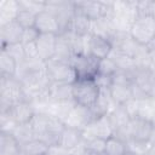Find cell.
Segmentation results:
<instances>
[{
	"label": "cell",
	"mask_w": 155,
	"mask_h": 155,
	"mask_svg": "<svg viewBox=\"0 0 155 155\" xmlns=\"http://www.w3.org/2000/svg\"><path fill=\"white\" fill-rule=\"evenodd\" d=\"M138 16L137 1H111V7L108 17L111 19L117 33H130L131 27L133 25Z\"/></svg>",
	"instance_id": "1"
},
{
	"label": "cell",
	"mask_w": 155,
	"mask_h": 155,
	"mask_svg": "<svg viewBox=\"0 0 155 155\" xmlns=\"http://www.w3.org/2000/svg\"><path fill=\"white\" fill-rule=\"evenodd\" d=\"M22 101H25L22 82L15 76L0 75V113H7L15 103Z\"/></svg>",
	"instance_id": "2"
},
{
	"label": "cell",
	"mask_w": 155,
	"mask_h": 155,
	"mask_svg": "<svg viewBox=\"0 0 155 155\" xmlns=\"http://www.w3.org/2000/svg\"><path fill=\"white\" fill-rule=\"evenodd\" d=\"M99 87L93 79H78L73 84V98L76 104L91 107L99 96Z\"/></svg>",
	"instance_id": "3"
},
{
	"label": "cell",
	"mask_w": 155,
	"mask_h": 155,
	"mask_svg": "<svg viewBox=\"0 0 155 155\" xmlns=\"http://www.w3.org/2000/svg\"><path fill=\"white\" fill-rule=\"evenodd\" d=\"M46 75L50 82L74 84L78 80V75L70 63L62 62L54 58L46 62Z\"/></svg>",
	"instance_id": "4"
},
{
	"label": "cell",
	"mask_w": 155,
	"mask_h": 155,
	"mask_svg": "<svg viewBox=\"0 0 155 155\" xmlns=\"http://www.w3.org/2000/svg\"><path fill=\"white\" fill-rule=\"evenodd\" d=\"M130 35L138 44L147 46L155 38V19L150 16H138L131 27Z\"/></svg>",
	"instance_id": "5"
},
{
	"label": "cell",
	"mask_w": 155,
	"mask_h": 155,
	"mask_svg": "<svg viewBox=\"0 0 155 155\" xmlns=\"http://www.w3.org/2000/svg\"><path fill=\"white\" fill-rule=\"evenodd\" d=\"M74 6H75V12L84 15L91 22H93L109 15L111 1H99V0L74 1Z\"/></svg>",
	"instance_id": "6"
},
{
	"label": "cell",
	"mask_w": 155,
	"mask_h": 155,
	"mask_svg": "<svg viewBox=\"0 0 155 155\" xmlns=\"http://www.w3.org/2000/svg\"><path fill=\"white\" fill-rule=\"evenodd\" d=\"M45 10L52 13L59 25H61V33H63L67 29V25L71 17L75 13V6L74 1H63V0H48L46 1Z\"/></svg>",
	"instance_id": "7"
},
{
	"label": "cell",
	"mask_w": 155,
	"mask_h": 155,
	"mask_svg": "<svg viewBox=\"0 0 155 155\" xmlns=\"http://www.w3.org/2000/svg\"><path fill=\"white\" fill-rule=\"evenodd\" d=\"M114 136V127L108 117V115L94 119L82 130L84 140H90L93 138H101L108 140Z\"/></svg>",
	"instance_id": "8"
},
{
	"label": "cell",
	"mask_w": 155,
	"mask_h": 155,
	"mask_svg": "<svg viewBox=\"0 0 155 155\" xmlns=\"http://www.w3.org/2000/svg\"><path fill=\"white\" fill-rule=\"evenodd\" d=\"M98 61L91 54L73 56L70 65L74 68L78 79H93L98 74Z\"/></svg>",
	"instance_id": "9"
},
{
	"label": "cell",
	"mask_w": 155,
	"mask_h": 155,
	"mask_svg": "<svg viewBox=\"0 0 155 155\" xmlns=\"http://www.w3.org/2000/svg\"><path fill=\"white\" fill-rule=\"evenodd\" d=\"M91 121H93V115L91 109L88 107L75 104L74 108L68 114L67 119L64 120V126L82 131Z\"/></svg>",
	"instance_id": "10"
},
{
	"label": "cell",
	"mask_w": 155,
	"mask_h": 155,
	"mask_svg": "<svg viewBox=\"0 0 155 155\" xmlns=\"http://www.w3.org/2000/svg\"><path fill=\"white\" fill-rule=\"evenodd\" d=\"M128 132H130V137L132 139L151 142L155 128H154V125L151 121L144 120L140 117H134V119H131V121L128 124Z\"/></svg>",
	"instance_id": "11"
},
{
	"label": "cell",
	"mask_w": 155,
	"mask_h": 155,
	"mask_svg": "<svg viewBox=\"0 0 155 155\" xmlns=\"http://www.w3.org/2000/svg\"><path fill=\"white\" fill-rule=\"evenodd\" d=\"M23 30L24 29L17 23V21H12L0 25V41H1L0 48L7 45L22 44Z\"/></svg>",
	"instance_id": "12"
},
{
	"label": "cell",
	"mask_w": 155,
	"mask_h": 155,
	"mask_svg": "<svg viewBox=\"0 0 155 155\" xmlns=\"http://www.w3.org/2000/svg\"><path fill=\"white\" fill-rule=\"evenodd\" d=\"M35 28L40 34H61V25L57 18L46 10L36 15Z\"/></svg>",
	"instance_id": "13"
},
{
	"label": "cell",
	"mask_w": 155,
	"mask_h": 155,
	"mask_svg": "<svg viewBox=\"0 0 155 155\" xmlns=\"http://www.w3.org/2000/svg\"><path fill=\"white\" fill-rule=\"evenodd\" d=\"M56 40H57L56 34H40L39 35L35 42H36L40 59H42L44 62H47L51 58H53L54 51H56Z\"/></svg>",
	"instance_id": "14"
},
{
	"label": "cell",
	"mask_w": 155,
	"mask_h": 155,
	"mask_svg": "<svg viewBox=\"0 0 155 155\" xmlns=\"http://www.w3.org/2000/svg\"><path fill=\"white\" fill-rule=\"evenodd\" d=\"M7 113L11 115V117L16 121L17 125L29 124L35 115V111H34L31 104L29 102H25V101L15 103Z\"/></svg>",
	"instance_id": "15"
},
{
	"label": "cell",
	"mask_w": 155,
	"mask_h": 155,
	"mask_svg": "<svg viewBox=\"0 0 155 155\" xmlns=\"http://www.w3.org/2000/svg\"><path fill=\"white\" fill-rule=\"evenodd\" d=\"M116 33L117 31H116L111 19L108 16L91 22V33H90L91 35L101 36V38H104V39H108L109 41H111V39L115 36Z\"/></svg>",
	"instance_id": "16"
},
{
	"label": "cell",
	"mask_w": 155,
	"mask_h": 155,
	"mask_svg": "<svg viewBox=\"0 0 155 155\" xmlns=\"http://www.w3.org/2000/svg\"><path fill=\"white\" fill-rule=\"evenodd\" d=\"M82 142H84L82 131L78 130V128H73V127H67V126L61 132V136L58 139V144L62 145L63 148L68 149L69 151L75 149Z\"/></svg>",
	"instance_id": "17"
},
{
	"label": "cell",
	"mask_w": 155,
	"mask_h": 155,
	"mask_svg": "<svg viewBox=\"0 0 155 155\" xmlns=\"http://www.w3.org/2000/svg\"><path fill=\"white\" fill-rule=\"evenodd\" d=\"M65 30L70 31L73 34H76L79 36L88 35L91 33V21L87 17H85L84 15L75 12L74 16L71 17V19L69 21Z\"/></svg>",
	"instance_id": "18"
},
{
	"label": "cell",
	"mask_w": 155,
	"mask_h": 155,
	"mask_svg": "<svg viewBox=\"0 0 155 155\" xmlns=\"http://www.w3.org/2000/svg\"><path fill=\"white\" fill-rule=\"evenodd\" d=\"M111 50H113V45L108 39L91 35V42H90V54L91 56H93L97 59L107 58V57H109Z\"/></svg>",
	"instance_id": "19"
},
{
	"label": "cell",
	"mask_w": 155,
	"mask_h": 155,
	"mask_svg": "<svg viewBox=\"0 0 155 155\" xmlns=\"http://www.w3.org/2000/svg\"><path fill=\"white\" fill-rule=\"evenodd\" d=\"M48 96L53 101H74L73 98V84L67 82H50Z\"/></svg>",
	"instance_id": "20"
},
{
	"label": "cell",
	"mask_w": 155,
	"mask_h": 155,
	"mask_svg": "<svg viewBox=\"0 0 155 155\" xmlns=\"http://www.w3.org/2000/svg\"><path fill=\"white\" fill-rule=\"evenodd\" d=\"M19 12L18 0H1L0 1V25L16 21Z\"/></svg>",
	"instance_id": "21"
},
{
	"label": "cell",
	"mask_w": 155,
	"mask_h": 155,
	"mask_svg": "<svg viewBox=\"0 0 155 155\" xmlns=\"http://www.w3.org/2000/svg\"><path fill=\"white\" fill-rule=\"evenodd\" d=\"M71 57H73V51H71V46H70L68 39L63 34H58L57 40H56V51H54L53 58L62 61V62L70 63Z\"/></svg>",
	"instance_id": "22"
},
{
	"label": "cell",
	"mask_w": 155,
	"mask_h": 155,
	"mask_svg": "<svg viewBox=\"0 0 155 155\" xmlns=\"http://www.w3.org/2000/svg\"><path fill=\"white\" fill-rule=\"evenodd\" d=\"M108 117H109V120L114 127V132L119 128L127 126L128 122L131 121V116L128 115L124 104H119L110 114H108Z\"/></svg>",
	"instance_id": "23"
},
{
	"label": "cell",
	"mask_w": 155,
	"mask_h": 155,
	"mask_svg": "<svg viewBox=\"0 0 155 155\" xmlns=\"http://www.w3.org/2000/svg\"><path fill=\"white\" fill-rule=\"evenodd\" d=\"M19 144L11 133H0V155H18Z\"/></svg>",
	"instance_id": "24"
},
{
	"label": "cell",
	"mask_w": 155,
	"mask_h": 155,
	"mask_svg": "<svg viewBox=\"0 0 155 155\" xmlns=\"http://www.w3.org/2000/svg\"><path fill=\"white\" fill-rule=\"evenodd\" d=\"M110 96L117 104H125L130 99H132V92H131V86H125V85H117L113 84L109 88Z\"/></svg>",
	"instance_id": "25"
},
{
	"label": "cell",
	"mask_w": 155,
	"mask_h": 155,
	"mask_svg": "<svg viewBox=\"0 0 155 155\" xmlns=\"http://www.w3.org/2000/svg\"><path fill=\"white\" fill-rule=\"evenodd\" d=\"M16 140L18 142V144H24L29 140L35 139V133L30 126V124H23V125H17L16 128L12 131L11 133Z\"/></svg>",
	"instance_id": "26"
},
{
	"label": "cell",
	"mask_w": 155,
	"mask_h": 155,
	"mask_svg": "<svg viewBox=\"0 0 155 155\" xmlns=\"http://www.w3.org/2000/svg\"><path fill=\"white\" fill-rule=\"evenodd\" d=\"M109 57L116 63V65H117V68L120 70H131L132 68L136 67L133 58L127 56V54H125V53H122L119 50L113 48L110 54H109Z\"/></svg>",
	"instance_id": "27"
},
{
	"label": "cell",
	"mask_w": 155,
	"mask_h": 155,
	"mask_svg": "<svg viewBox=\"0 0 155 155\" xmlns=\"http://www.w3.org/2000/svg\"><path fill=\"white\" fill-rule=\"evenodd\" d=\"M17 62L5 51H0V75L15 76Z\"/></svg>",
	"instance_id": "28"
},
{
	"label": "cell",
	"mask_w": 155,
	"mask_h": 155,
	"mask_svg": "<svg viewBox=\"0 0 155 155\" xmlns=\"http://www.w3.org/2000/svg\"><path fill=\"white\" fill-rule=\"evenodd\" d=\"M47 148L48 147L39 139H33V140H29V142L19 145L21 151L30 154V155H45Z\"/></svg>",
	"instance_id": "29"
},
{
	"label": "cell",
	"mask_w": 155,
	"mask_h": 155,
	"mask_svg": "<svg viewBox=\"0 0 155 155\" xmlns=\"http://www.w3.org/2000/svg\"><path fill=\"white\" fill-rule=\"evenodd\" d=\"M126 150L127 153L132 155H145L151 147V142H144V140H137V139H128L126 143Z\"/></svg>",
	"instance_id": "30"
},
{
	"label": "cell",
	"mask_w": 155,
	"mask_h": 155,
	"mask_svg": "<svg viewBox=\"0 0 155 155\" xmlns=\"http://www.w3.org/2000/svg\"><path fill=\"white\" fill-rule=\"evenodd\" d=\"M105 153L107 155H126L127 150H126L125 143L113 136L111 138L107 140Z\"/></svg>",
	"instance_id": "31"
},
{
	"label": "cell",
	"mask_w": 155,
	"mask_h": 155,
	"mask_svg": "<svg viewBox=\"0 0 155 155\" xmlns=\"http://www.w3.org/2000/svg\"><path fill=\"white\" fill-rule=\"evenodd\" d=\"M19 10L31 12L34 15H39L45 10L46 1H39V0H18Z\"/></svg>",
	"instance_id": "32"
},
{
	"label": "cell",
	"mask_w": 155,
	"mask_h": 155,
	"mask_svg": "<svg viewBox=\"0 0 155 155\" xmlns=\"http://www.w3.org/2000/svg\"><path fill=\"white\" fill-rule=\"evenodd\" d=\"M117 70H119V68H117L116 63L110 57L102 58L98 61V74L113 76Z\"/></svg>",
	"instance_id": "33"
},
{
	"label": "cell",
	"mask_w": 155,
	"mask_h": 155,
	"mask_svg": "<svg viewBox=\"0 0 155 155\" xmlns=\"http://www.w3.org/2000/svg\"><path fill=\"white\" fill-rule=\"evenodd\" d=\"M154 115H155V111H154V108H153V105H151L150 99H149V98H145V99L139 101L138 116H137V117H140V119L151 121L153 117H154Z\"/></svg>",
	"instance_id": "34"
},
{
	"label": "cell",
	"mask_w": 155,
	"mask_h": 155,
	"mask_svg": "<svg viewBox=\"0 0 155 155\" xmlns=\"http://www.w3.org/2000/svg\"><path fill=\"white\" fill-rule=\"evenodd\" d=\"M35 19H36V15L28 12V11H23L19 10L18 15H17V23L23 28V29H28V28H33L35 27Z\"/></svg>",
	"instance_id": "35"
},
{
	"label": "cell",
	"mask_w": 155,
	"mask_h": 155,
	"mask_svg": "<svg viewBox=\"0 0 155 155\" xmlns=\"http://www.w3.org/2000/svg\"><path fill=\"white\" fill-rule=\"evenodd\" d=\"M0 51H5L7 54H10L17 63L23 61L25 58L24 50H23V44H15V45H7L5 47H1Z\"/></svg>",
	"instance_id": "36"
},
{
	"label": "cell",
	"mask_w": 155,
	"mask_h": 155,
	"mask_svg": "<svg viewBox=\"0 0 155 155\" xmlns=\"http://www.w3.org/2000/svg\"><path fill=\"white\" fill-rule=\"evenodd\" d=\"M17 124L8 113H0V133H12Z\"/></svg>",
	"instance_id": "37"
},
{
	"label": "cell",
	"mask_w": 155,
	"mask_h": 155,
	"mask_svg": "<svg viewBox=\"0 0 155 155\" xmlns=\"http://www.w3.org/2000/svg\"><path fill=\"white\" fill-rule=\"evenodd\" d=\"M86 143V149L96 153V154H102L105 153V147H107V140L101 139V138H93L90 140H85Z\"/></svg>",
	"instance_id": "38"
},
{
	"label": "cell",
	"mask_w": 155,
	"mask_h": 155,
	"mask_svg": "<svg viewBox=\"0 0 155 155\" xmlns=\"http://www.w3.org/2000/svg\"><path fill=\"white\" fill-rule=\"evenodd\" d=\"M93 80H94V82L97 84V86L99 87V90H108V88H110V86L113 85V76L97 74V75L93 78Z\"/></svg>",
	"instance_id": "39"
},
{
	"label": "cell",
	"mask_w": 155,
	"mask_h": 155,
	"mask_svg": "<svg viewBox=\"0 0 155 155\" xmlns=\"http://www.w3.org/2000/svg\"><path fill=\"white\" fill-rule=\"evenodd\" d=\"M40 33L35 27L28 28L23 30V36H22V44H29V42H35L39 38Z\"/></svg>",
	"instance_id": "40"
},
{
	"label": "cell",
	"mask_w": 155,
	"mask_h": 155,
	"mask_svg": "<svg viewBox=\"0 0 155 155\" xmlns=\"http://www.w3.org/2000/svg\"><path fill=\"white\" fill-rule=\"evenodd\" d=\"M23 50H24L25 58H29V59H35V58H39V52H38L36 42L23 44Z\"/></svg>",
	"instance_id": "41"
},
{
	"label": "cell",
	"mask_w": 155,
	"mask_h": 155,
	"mask_svg": "<svg viewBox=\"0 0 155 155\" xmlns=\"http://www.w3.org/2000/svg\"><path fill=\"white\" fill-rule=\"evenodd\" d=\"M125 108L128 113V115L131 116V119H134L138 116V107H139V101L137 99H130L128 102H126L125 104Z\"/></svg>",
	"instance_id": "42"
},
{
	"label": "cell",
	"mask_w": 155,
	"mask_h": 155,
	"mask_svg": "<svg viewBox=\"0 0 155 155\" xmlns=\"http://www.w3.org/2000/svg\"><path fill=\"white\" fill-rule=\"evenodd\" d=\"M45 155H71V153L59 144H54L47 148Z\"/></svg>",
	"instance_id": "43"
},
{
	"label": "cell",
	"mask_w": 155,
	"mask_h": 155,
	"mask_svg": "<svg viewBox=\"0 0 155 155\" xmlns=\"http://www.w3.org/2000/svg\"><path fill=\"white\" fill-rule=\"evenodd\" d=\"M148 69L151 73V75L155 78V53H153V52H150V61H149Z\"/></svg>",
	"instance_id": "44"
},
{
	"label": "cell",
	"mask_w": 155,
	"mask_h": 155,
	"mask_svg": "<svg viewBox=\"0 0 155 155\" xmlns=\"http://www.w3.org/2000/svg\"><path fill=\"white\" fill-rule=\"evenodd\" d=\"M147 47H148V50L150 51V52H153V53H155V38L147 45Z\"/></svg>",
	"instance_id": "45"
},
{
	"label": "cell",
	"mask_w": 155,
	"mask_h": 155,
	"mask_svg": "<svg viewBox=\"0 0 155 155\" xmlns=\"http://www.w3.org/2000/svg\"><path fill=\"white\" fill-rule=\"evenodd\" d=\"M145 155H155V144H151V147L149 148V150Z\"/></svg>",
	"instance_id": "46"
},
{
	"label": "cell",
	"mask_w": 155,
	"mask_h": 155,
	"mask_svg": "<svg viewBox=\"0 0 155 155\" xmlns=\"http://www.w3.org/2000/svg\"><path fill=\"white\" fill-rule=\"evenodd\" d=\"M151 96H155V80H154V85H153V93Z\"/></svg>",
	"instance_id": "47"
},
{
	"label": "cell",
	"mask_w": 155,
	"mask_h": 155,
	"mask_svg": "<svg viewBox=\"0 0 155 155\" xmlns=\"http://www.w3.org/2000/svg\"><path fill=\"white\" fill-rule=\"evenodd\" d=\"M151 144H155V132L153 134V138H151Z\"/></svg>",
	"instance_id": "48"
},
{
	"label": "cell",
	"mask_w": 155,
	"mask_h": 155,
	"mask_svg": "<svg viewBox=\"0 0 155 155\" xmlns=\"http://www.w3.org/2000/svg\"><path fill=\"white\" fill-rule=\"evenodd\" d=\"M151 122H153V125H154V128H155V115H154V117H153V120H151Z\"/></svg>",
	"instance_id": "49"
}]
</instances>
